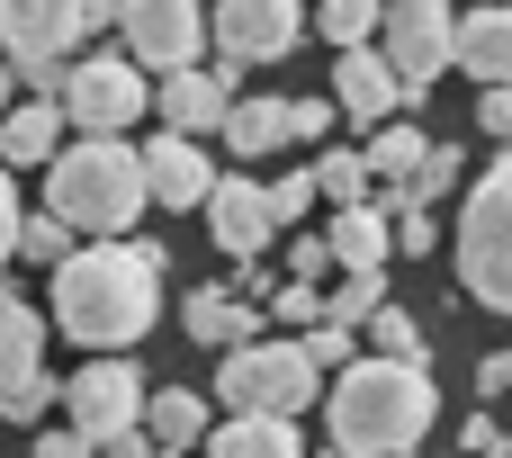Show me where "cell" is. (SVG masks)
<instances>
[{"label": "cell", "mask_w": 512, "mask_h": 458, "mask_svg": "<svg viewBox=\"0 0 512 458\" xmlns=\"http://www.w3.org/2000/svg\"><path fill=\"white\" fill-rule=\"evenodd\" d=\"M315 387H324V369L306 360V342H243V351H225V369H216V396L234 405V414H306L315 405Z\"/></svg>", "instance_id": "cell-6"}, {"label": "cell", "mask_w": 512, "mask_h": 458, "mask_svg": "<svg viewBox=\"0 0 512 458\" xmlns=\"http://www.w3.org/2000/svg\"><path fill=\"white\" fill-rule=\"evenodd\" d=\"M207 225H216V252H225V261H261V243L279 234V216H270V189H261V180H216Z\"/></svg>", "instance_id": "cell-15"}, {"label": "cell", "mask_w": 512, "mask_h": 458, "mask_svg": "<svg viewBox=\"0 0 512 458\" xmlns=\"http://www.w3.org/2000/svg\"><path fill=\"white\" fill-rule=\"evenodd\" d=\"M387 63L405 72L414 99H432V81L459 63V0H387Z\"/></svg>", "instance_id": "cell-7"}, {"label": "cell", "mask_w": 512, "mask_h": 458, "mask_svg": "<svg viewBox=\"0 0 512 458\" xmlns=\"http://www.w3.org/2000/svg\"><path fill=\"white\" fill-rule=\"evenodd\" d=\"M333 126V99H288V144H315Z\"/></svg>", "instance_id": "cell-35"}, {"label": "cell", "mask_w": 512, "mask_h": 458, "mask_svg": "<svg viewBox=\"0 0 512 458\" xmlns=\"http://www.w3.org/2000/svg\"><path fill=\"white\" fill-rule=\"evenodd\" d=\"M315 198H324V180H315V171H288V180H270V216H279L288 234H297V216H306Z\"/></svg>", "instance_id": "cell-32"}, {"label": "cell", "mask_w": 512, "mask_h": 458, "mask_svg": "<svg viewBox=\"0 0 512 458\" xmlns=\"http://www.w3.org/2000/svg\"><path fill=\"white\" fill-rule=\"evenodd\" d=\"M441 396H432V369L423 360H351L333 378V450L342 458H405L432 432Z\"/></svg>", "instance_id": "cell-2"}, {"label": "cell", "mask_w": 512, "mask_h": 458, "mask_svg": "<svg viewBox=\"0 0 512 458\" xmlns=\"http://www.w3.org/2000/svg\"><path fill=\"white\" fill-rule=\"evenodd\" d=\"M54 396H63V378H45V369H18V378H0V423H36Z\"/></svg>", "instance_id": "cell-28"}, {"label": "cell", "mask_w": 512, "mask_h": 458, "mask_svg": "<svg viewBox=\"0 0 512 458\" xmlns=\"http://www.w3.org/2000/svg\"><path fill=\"white\" fill-rule=\"evenodd\" d=\"M270 315L297 324V333H315V324H324V288H315V279H288V288H270Z\"/></svg>", "instance_id": "cell-30"}, {"label": "cell", "mask_w": 512, "mask_h": 458, "mask_svg": "<svg viewBox=\"0 0 512 458\" xmlns=\"http://www.w3.org/2000/svg\"><path fill=\"white\" fill-rule=\"evenodd\" d=\"M306 458H342V450H306Z\"/></svg>", "instance_id": "cell-44"}, {"label": "cell", "mask_w": 512, "mask_h": 458, "mask_svg": "<svg viewBox=\"0 0 512 458\" xmlns=\"http://www.w3.org/2000/svg\"><path fill=\"white\" fill-rule=\"evenodd\" d=\"M9 90H18V63H0V108H9Z\"/></svg>", "instance_id": "cell-43"}, {"label": "cell", "mask_w": 512, "mask_h": 458, "mask_svg": "<svg viewBox=\"0 0 512 458\" xmlns=\"http://www.w3.org/2000/svg\"><path fill=\"white\" fill-rule=\"evenodd\" d=\"M153 180H144V153L117 144V135H72V153L45 162V207L72 225V234H126L144 216Z\"/></svg>", "instance_id": "cell-3"}, {"label": "cell", "mask_w": 512, "mask_h": 458, "mask_svg": "<svg viewBox=\"0 0 512 458\" xmlns=\"http://www.w3.org/2000/svg\"><path fill=\"white\" fill-rule=\"evenodd\" d=\"M459 288L477 306L512 315V153L468 189V207H459Z\"/></svg>", "instance_id": "cell-5"}, {"label": "cell", "mask_w": 512, "mask_h": 458, "mask_svg": "<svg viewBox=\"0 0 512 458\" xmlns=\"http://www.w3.org/2000/svg\"><path fill=\"white\" fill-rule=\"evenodd\" d=\"M459 171H468V153H459V144H432V153H423V171H414L405 189L432 207V198H450V189H459Z\"/></svg>", "instance_id": "cell-29"}, {"label": "cell", "mask_w": 512, "mask_h": 458, "mask_svg": "<svg viewBox=\"0 0 512 458\" xmlns=\"http://www.w3.org/2000/svg\"><path fill=\"white\" fill-rule=\"evenodd\" d=\"M144 369H126V360H99V369H72L63 378V414H72V432H90V441H117V432H144Z\"/></svg>", "instance_id": "cell-9"}, {"label": "cell", "mask_w": 512, "mask_h": 458, "mask_svg": "<svg viewBox=\"0 0 512 458\" xmlns=\"http://www.w3.org/2000/svg\"><path fill=\"white\" fill-rule=\"evenodd\" d=\"M18 252H36V261L54 270V261H72V225H63V216L45 207V216H27V234H18Z\"/></svg>", "instance_id": "cell-33"}, {"label": "cell", "mask_w": 512, "mask_h": 458, "mask_svg": "<svg viewBox=\"0 0 512 458\" xmlns=\"http://www.w3.org/2000/svg\"><path fill=\"white\" fill-rule=\"evenodd\" d=\"M162 270H171L162 243H90V252L54 261V288H45L54 333H72L81 351L144 342L153 315H162Z\"/></svg>", "instance_id": "cell-1"}, {"label": "cell", "mask_w": 512, "mask_h": 458, "mask_svg": "<svg viewBox=\"0 0 512 458\" xmlns=\"http://www.w3.org/2000/svg\"><path fill=\"white\" fill-rule=\"evenodd\" d=\"M36 458H99V441H90V432H72V423H63V432H45V441H36Z\"/></svg>", "instance_id": "cell-40"}, {"label": "cell", "mask_w": 512, "mask_h": 458, "mask_svg": "<svg viewBox=\"0 0 512 458\" xmlns=\"http://www.w3.org/2000/svg\"><path fill=\"white\" fill-rule=\"evenodd\" d=\"M18 234H27V207H18V189H9V162H0V261L18 252Z\"/></svg>", "instance_id": "cell-36"}, {"label": "cell", "mask_w": 512, "mask_h": 458, "mask_svg": "<svg viewBox=\"0 0 512 458\" xmlns=\"http://www.w3.org/2000/svg\"><path fill=\"white\" fill-rule=\"evenodd\" d=\"M63 153V99H27L0 117V162H54Z\"/></svg>", "instance_id": "cell-19"}, {"label": "cell", "mask_w": 512, "mask_h": 458, "mask_svg": "<svg viewBox=\"0 0 512 458\" xmlns=\"http://www.w3.org/2000/svg\"><path fill=\"white\" fill-rule=\"evenodd\" d=\"M477 387H486V405H512V351H504V360H486V369H477Z\"/></svg>", "instance_id": "cell-41"}, {"label": "cell", "mask_w": 512, "mask_h": 458, "mask_svg": "<svg viewBox=\"0 0 512 458\" xmlns=\"http://www.w3.org/2000/svg\"><path fill=\"white\" fill-rule=\"evenodd\" d=\"M99 458H162L153 432H117V441H99Z\"/></svg>", "instance_id": "cell-42"}, {"label": "cell", "mask_w": 512, "mask_h": 458, "mask_svg": "<svg viewBox=\"0 0 512 458\" xmlns=\"http://www.w3.org/2000/svg\"><path fill=\"white\" fill-rule=\"evenodd\" d=\"M369 333H378V351H387V360H423V324H414L405 306H378V315H369Z\"/></svg>", "instance_id": "cell-31"}, {"label": "cell", "mask_w": 512, "mask_h": 458, "mask_svg": "<svg viewBox=\"0 0 512 458\" xmlns=\"http://www.w3.org/2000/svg\"><path fill=\"white\" fill-rule=\"evenodd\" d=\"M459 450H468V458H512V450H504V432H495V414H468Z\"/></svg>", "instance_id": "cell-37"}, {"label": "cell", "mask_w": 512, "mask_h": 458, "mask_svg": "<svg viewBox=\"0 0 512 458\" xmlns=\"http://www.w3.org/2000/svg\"><path fill=\"white\" fill-rule=\"evenodd\" d=\"M459 72H477L486 90H512V0L459 18Z\"/></svg>", "instance_id": "cell-17"}, {"label": "cell", "mask_w": 512, "mask_h": 458, "mask_svg": "<svg viewBox=\"0 0 512 458\" xmlns=\"http://www.w3.org/2000/svg\"><path fill=\"white\" fill-rule=\"evenodd\" d=\"M378 306H387V270H351V279L324 297V315H333V324H369Z\"/></svg>", "instance_id": "cell-27"}, {"label": "cell", "mask_w": 512, "mask_h": 458, "mask_svg": "<svg viewBox=\"0 0 512 458\" xmlns=\"http://www.w3.org/2000/svg\"><path fill=\"white\" fill-rule=\"evenodd\" d=\"M315 180H324V198H333V207H369V180H378V171H369V153H324V162H315Z\"/></svg>", "instance_id": "cell-26"}, {"label": "cell", "mask_w": 512, "mask_h": 458, "mask_svg": "<svg viewBox=\"0 0 512 458\" xmlns=\"http://www.w3.org/2000/svg\"><path fill=\"white\" fill-rule=\"evenodd\" d=\"M315 27L351 54V45H369V36L387 27V0H315Z\"/></svg>", "instance_id": "cell-25"}, {"label": "cell", "mask_w": 512, "mask_h": 458, "mask_svg": "<svg viewBox=\"0 0 512 458\" xmlns=\"http://www.w3.org/2000/svg\"><path fill=\"white\" fill-rule=\"evenodd\" d=\"M405 458H414V450H405Z\"/></svg>", "instance_id": "cell-46"}, {"label": "cell", "mask_w": 512, "mask_h": 458, "mask_svg": "<svg viewBox=\"0 0 512 458\" xmlns=\"http://www.w3.org/2000/svg\"><path fill=\"white\" fill-rule=\"evenodd\" d=\"M423 153H432V144H423V135H414V126H405V117H387V126H378V135H369V171H378V180H387V189H405V180H414V171H423Z\"/></svg>", "instance_id": "cell-24"}, {"label": "cell", "mask_w": 512, "mask_h": 458, "mask_svg": "<svg viewBox=\"0 0 512 458\" xmlns=\"http://www.w3.org/2000/svg\"><path fill=\"white\" fill-rule=\"evenodd\" d=\"M477 126H486L495 144H512V90H486V99H477Z\"/></svg>", "instance_id": "cell-39"}, {"label": "cell", "mask_w": 512, "mask_h": 458, "mask_svg": "<svg viewBox=\"0 0 512 458\" xmlns=\"http://www.w3.org/2000/svg\"><path fill=\"white\" fill-rule=\"evenodd\" d=\"M225 144H234L243 162H261L270 144H288V99H234V117H225Z\"/></svg>", "instance_id": "cell-23"}, {"label": "cell", "mask_w": 512, "mask_h": 458, "mask_svg": "<svg viewBox=\"0 0 512 458\" xmlns=\"http://www.w3.org/2000/svg\"><path fill=\"white\" fill-rule=\"evenodd\" d=\"M144 180H153V207H207L216 198V162L198 153V135H153L144 144Z\"/></svg>", "instance_id": "cell-14"}, {"label": "cell", "mask_w": 512, "mask_h": 458, "mask_svg": "<svg viewBox=\"0 0 512 458\" xmlns=\"http://www.w3.org/2000/svg\"><path fill=\"white\" fill-rule=\"evenodd\" d=\"M324 261H333V243H324V234H297V243H288V279H315Z\"/></svg>", "instance_id": "cell-38"}, {"label": "cell", "mask_w": 512, "mask_h": 458, "mask_svg": "<svg viewBox=\"0 0 512 458\" xmlns=\"http://www.w3.org/2000/svg\"><path fill=\"white\" fill-rule=\"evenodd\" d=\"M468 9H495V0H468Z\"/></svg>", "instance_id": "cell-45"}, {"label": "cell", "mask_w": 512, "mask_h": 458, "mask_svg": "<svg viewBox=\"0 0 512 458\" xmlns=\"http://www.w3.org/2000/svg\"><path fill=\"white\" fill-rule=\"evenodd\" d=\"M306 36V0H216V45L225 63H279Z\"/></svg>", "instance_id": "cell-11"}, {"label": "cell", "mask_w": 512, "mask_h": 458, "mask_svg": "<svg viewBox=\"0 0 512 458\" xmlns=\"http://www.w3.org/2000/svg\"><path fill=\"white\" fill-rule=\"evenodd\" d=\"M99 27H117V0H0V54L45 99L63 90V54Z\"/></svg>", "instance_id": "cell-4"}, {"label": "cell", "mask_w": 512, "mask_h": 458, "mask_svg": "<svg viewBox=\"0 0 512 458\" xmlns=\"http://www.w3.org/2000/svg\"><path fill=\"white\" fill-rule=\"evenodd\" d=\"M45 324H54V315H36L18 288H0V378L36 369V351H45Z\"/></svg>", "instance_id": "cell-22"}, {"label": "cell", "mask_w": 512, "mask_h": 458, "mask_svg": "<svg viewBox=\"0 0 512 458\" xmlns=\"http://www.w3.org/2000/svg\"><path fill=\"white\" fill-rule=\"evenodd\" d=\"M54 99H63V117H72L81 135H126L153 90H144V63H135V54H99V63H72Z\"/></svg>", "instance_id": "cell-8"}, {"label": "cell", "mask_w": 512, "mask_h": 458, "mask_svg": "<svg viewBox=\"0 0 512 458\" xmlns=\"http://www.w3.org/2000/svg\"><path fill=\"white\" fill-rule=\"evenodd\" d=\"M405 99H414V90H405V72H396L378 45H351V54L333 63V108H342V117H360V126H387Z\"/></svg>", "instance_id": "cell-13"}, {"label": "cell", "mask_w": 512, "mask_h": 458, "mask_svg": "<svg viewBox=\"0 0 512 458\" xmlns=\"http://www.w3.org/2000/svg\"><path fill=\"white\" fill-rule=\"evenodd\" d=\"M324 243H333L342 270H387V252H396V216H387V207H342Z\"/></svg>", "instance_id": "cell-18"}, {"label": "cell", "mask_w": 512, "mask_h": 458, "mask_svg": "<svg viewBox=\"0 0 512 458\" xmlns=\"http://www.w3.org/2000/svg\"><path fill=\"white\" fill-rule=\"evenodd\" d=\"M216 458H306V441L288 414H234L216 423Z\"/></svg>", "instance_id": "cell-20"}, {"label": "cell", "mask_w": 512, "mask_h": 458, "mask_svg": "<svg viewBox=\"0 0 512 458\" xmlns=\"http://www.w3.org/2000/svg\"><path fill=\"white\" fill-rule=\"evenodd\" d=\"M144 432L162 441V458H180V450H198V441H207V405H198L189 387H162V396L144 405Z\"/></svg>", "instance_id": "cell-21"}, {"label": "cell", "mask_w": 512, "mask_h": 458, "mask_svg": "<svg viewBox=\"0 0 512 458\" xmlns=\"http://www.w3.org/2000/svg\"><path fill=\"white\" fill-rule=\"evenodd\" d=\"M180 324H189V342H207V351H243V342H261V306H243L234 288H198V297H180Z\"/></svg>", "instance_id": "cell-16"}, {"label": "cell", "mask_w": 512, "mask_h": 458, "mask_svg": "<svg viewBox=\"0 0 512 458\" xmlns=\"http://www.w3.org/2000/svg\"><path fill=\"white\" fill-rule=\"evenodd\" d=\"M234 90H243V63H189V72H171L162 90H153V108L171 117V135H207V126H225L234 117Z\"/></svg>", "instance_id": "cell-12"}, {"label": "cell", "mask_w": 512, "mask_h": 458, "mask_svg": "<svg viewBox=\"0 0 512 458\" xmlns=\"http://www.w3.org/2000/svg\"><path fill=\"white\" fill-rule=\"evenodd\" d=\"M117 27H126V54L144 72H189L198 45H207V9L198 0H117Z\"/></svg>", "instance_id": "cell-10"}, {"label": "cell", "mask_w": 512, "mask_h": 458, "mask_svg": "<svg viewBox=\"0 0 512 458\" xmlns=\"http://www.w3.org/2000/svg\"><path fill=\"white\" fill-rule=\"evenodd\" d=\"M306 360H315V369H324V378H342V369H351V360H360V351H351V324H333V315H324V324H315V333H306Z\"/></svg>", "instance_id": "cell-34"}]
</instances>
